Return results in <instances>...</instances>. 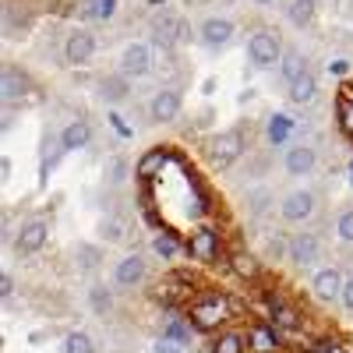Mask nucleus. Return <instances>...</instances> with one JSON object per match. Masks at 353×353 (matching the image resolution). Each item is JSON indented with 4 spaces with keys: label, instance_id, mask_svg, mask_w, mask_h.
Returning a JSON list of instances; mask_svg holds the SVG:
<instances>
[{
    "label": "nucleus",
    "instance_id": "nucleus-1",
    "mask_svg": "<svg viewBox=\"0 0 353 353\" xmlns=\"http://www.w3.org/2000/svg\"><path fill=\"white\" fill-rule=\"evenodd\" d=\"M283 43L276 32H269V28H258V32L248 39V57H251V64L254 68H276L283 61Z\"/></svg>",
    "mask_w": 353,
    "mask_h": 353
},
{
    "label": "nucleus",
    "instance_id": "nucleus-2",
    "mask_svg": "<svg viewBox=\"0 0 353 353\" xmlns=\"http://www.w3.org/2000/svg\"><path fill=\"white\" fill-rule=\"evenodd\" d=\"M248 149V141H244V128H230V131H219L212 141H209V159L216 166H230V163H237Z\"/></svg>",
    "mask_w": 353,
    "mask_h": 353
},
{
    "label": "nucleus",
    "instance_id": "nucleus-3",
    "mask_svg": "<svg viewBox=\"0 0 353 353\" xmlns=\"http://www.w3.org/2000/svg\"><path fill=\"white\" fill-rule=\"evenodd\" d=\"M230 318V301L223 297V293H209V297H201L194 307H191V321L194 329H219L223 321Z\"/></svg>",
    "mask_w": 353,
    "mask_h": 353
},
{
    "label": "nucleus",
    "instance_id": "nucleus-4",
    "mask_svg": "<svg viewBox=\"0 0 353 353\" xmlns=\"http://www.w3.org/2000/svg\"><path fill=\"white\" fill-rule=\"evenodd\" d=\"M314 212H318V194L307 191V188L290 191V194L279 201V216H283L286 223H307Z\"/></svg>",
    "mask_w": 353,
    "mask_h": 353
},
{
    "label": "nucleus",
    "instance_id": "nucleus-5",
    "mask_svg": "<svg viewBox=\"0 0 353 353\" xmlns=\"http://www.w3.org/2000/svg\"><path fill=\"white\" fill-rule=\"evenodd\" d=\"M181 106H184V99H181V88H159V92L149 99V121L152 124H173L176 117H181Z\"/></svg>",
    "mask_w": 353,
    "mask_h": 353
},
{
    "label": "nucleus",
    "instance_id": "nucleus-6",
    "mask_svg": "<svg viewBox=\"0 0 353 353\" xmlns=\"http://www.w3.org/2000/svg\"><path fill=\"white\" fill-rule=\"evenodd\" d=\"M145 276H149V261H145L138 251H134V254H124L121 261L113 265V286H121V290L141 286Z\"/></svg>",
    "mask_w": 353,
    "mask_h": 353
},
{
    "label": "nucleus",
    "instance_id": "nucleus-7",
    "mask_svg": "<svg viewBox=\"0 0 353 353\" xmlns=\"http://www.w3.org/2000/svg\"><path fill=\"white\" fill-rule=\"evenodd\" d=\"M92 53H96V36L88 32V28H71L68 39H64V61L71 68H81L92 61Z\"/></svg>",
    "mask_w": 353,
    "mask_h": 353
},
{
    "label": "nucleus",
    "instance_id": "nucleus-8",
    "mask_svg": "<svg viewBox=\"0 0 353 353\" xmlns=\"http://www.w3.org/2000/svg\"><path fill=\"white\" fill-rule=\"evenodd\" d=\"M46 237H50V223L46 219H25L18 226V233H14V251L18 254H36V251H43Z\"/></svg>",
    "mask_w": 353,
    "mask_h": 353
},
{
    "label": "nucleus",
    "instance_id": "nucleus-9",
    "mask_svg": "<svg viewBox=\"0 0 353 353\" xmlns=\"http://www.w3.org/2000/svg\"><path fill=\"white\" fill-rule=\"evenodd\" d=\"M343 283H346V276L336 269V265H325V269H318V272H314V279H311V293H314L321 304H332V301L343 297Z\"/></svg>",
    "mask_w": 353,
    "mask_h": 353
},
{
    "label": "nucleus",
    "instance_id": "nucleus-10",
    "mask_svg": "<svg viewBox=\"0 0 353 353\" xmlns=\"http://www.w3.org/2000/svg\"><path fill=\"white\" fill-rule=\"evenodd\" d=\"M321 254V241L318 233H293L290 237V248H286V261L290 265H301V269H307V265H314Z\"/></svg>",
    "mask_w": 353,
    "mask_h": 353
},
{
    "label": "nucleus",
    "instance_id": "nucleus-11",
    "mask_svg": "<svg viewBox=\"0 0 353 353\" xmlns=\"http://www.w3.org/2000/svg\"><path fill=\"white\" fill-rule=\"evenodd\" d=\"M0 92H4V103H18L32 92V78H28L18 64H4V74H0Z\"/></svg>",
    "mask_w": 353,
    "mask_h": 353
},
{
    "label": "nucleus",
    "instance_id": "nucleus-12",
    "mask_svg": "<svg viewBox=\"0 0 353 353\" xmlns=\"http://www.w3.org/2000/svg\"><path fill=\"white\" fill-rule=\"evenodd\" d=\"M149 71H152V50L145 46V43L124 46V53H121V74H128V78H145Z\"/></svg>",
    "mask_w": 353,
    "mask_h": 353
},
{
    "label": "nucleus",
    "instance_id": "nucleus-13",
    "mask_svg": "<svg viewBox=\"0 0 353 353\" xmlns=\"http://www.w3.org/2000/svg\"><path fill=\"white\" fill-rule=\"evenodd\" d=\"M314 166H318V152L311 145H290L286 156H283V170L290 176H311Z\"/></svg>",
    "mask_w": 353,
    "mask_h": 353
},
{
    "label": "nucleus",
    "instance_id": "nucleus-14",
    "mask_svg": "<svg viewBox=\"0 0 353 353\" xmlns=\"http://www.w3.org/2000/svg\"><path fill=\"white\" fill-rule=\"evenodd\" d=\"M188 251L194 261H205V265H212L219 258V233L209 230V226H201L191 233V241H188Z\"/></svg>",
    "mask_w": 353,
    "mask_h": 353
},
{
    "label": "nucleus",
    "instance_id": "nucleus-15",
    "mask_svg": "<svg viewBox=\"0 0 353 353\" xmlns=\"http://www.w3.org/2000/svg\"><path fill=\"white\" fill-rule=\"evenodd\" d=\"M96 96L106 103V106H121L128 96H131V78L128 74H106V78H99V85H96Z\"/></svg>",
    "mask_w": 353,
    "mask_h": 353
},
{
    "label": "nucleus",
    "instance_id": "nucleus-16",
    "mask_svg": "<svg viewBox=\"0 0 353 353\" xmlns=\"http://www.w3.org/2000/svg\"><path fill=\"white\" fill-rule=\"evenodd\" d=\"M198 39L209 50H223L233 39V21L230 18H205L201 28H198Z\"/></svg>",
    "mask_w": 353,
    "mask_h": 353
},
{
    "label": "nucleus",
    "instance_id": "nucleus-17",
    "mask_svg": "<svg viewBox=\"0 0 353 353\" xmlns=\"http://www.w3.org/2000/svg\"><path fill=\"white\" fill-rule=\"evenodd\" d=\"M181 28H184V21L176 18V14H159V18H152V43H156L159 50H173L176 43H181Z\"/></svg>",
    "mask_w": 353,
    "mask_h": 353
},
{
    "label": "nucleus",
    "instance_id": "nucleus-18",
    "mask_svg": "<svg viewBox=\"0 0 353 353\" xmlns=\"http://www.w3.org/2000/svg\"><path fill=\"white\" fill-rule=\"evenodd\" d=\"M88 141H92V128H88V121L74 117V121L64 124V131H61V149L64 152H78V149H85Z\"/></svg>",
    "mask_w": 353,
    "mask_h": 353
},
{
    "label": "nucleus",
    "instance_id": "nucleus-19",
    "mask_svg": "<svg viewBox=\"0 0 353 353\" xmlns=\"http://www.w3.org/2000/svg\"><path fill=\"white\" fill-rule=\"evenodd\" d=\"M286 96H290V103H297V106L314 103V96H318V78H314V71L307 68L297 81H290V85H286Z\"/></svg>",
    "mask_w": 353,
    "mask_h": 353
},
{
    "label": "nucleus",
    "instance_id": "nucleus-20",
    "mask_svg": "<svg viewBox=\"0 0 353 353\" xmlns=\"http://www.w3.org/2000/svg\"><path fill=\"white\" fill-rule=\"evenodd\" d=\"M170 163V149H163V145H156V149H149L138 163H134V173L141 176V181H152V176Z\"/></svg>",
    "mask_w": 353,
    "mask_h": 353
},
{
    "label": "nucleus",
    "instance_id": "nucleus-21",
    "mask_svg": "<svg viewBox=\"0 0 353 353\" xmlns=\"http://www.w3.org/2000/svg\"><path fill=\"white\" fill-rule=\"evenodd\" d=\"M96 230H99V237H103L106 244H124V241H128V223H124L121 216H103Z\"/></svg>",
    "mask_w": 353,
    "mask_h": 353
},
{
    "label": "nucleus",
    "instance_id": "nucleus-22",
    "mask_svg": "<svg viewBox=\"0 0 353 353\" xmlns=\"http://www.w3.org/2000/svg\"><path fill=\"white\" fill-rule=\"evenodd\" d=\"M279 71H283V81H297L304 71H307V61H304V53L301 50H286L283 53V61H279Z\"/></svg>",
    "mask_w": 353,
    "mask_h": 353
},
{
    "label": "nucleus",
    "instance_id": "nucleus-23",
    "mask_svg": "<svg viewBox=\"0 0 353 353\" xmlns=\"http://www.w3.org/2000/svg\"><path fill=\"white\" fill-rule=\"evenodd\" d=\"M71 254H74V265H78L81 272H96L99 265H103V251L96 244H74Z\"/></svg>",
    "mask_w": 353,
    "mask_h": 353
},
{
    "label": "nucleus",
    "instance_id": "nucleus-24",
    "mask_svg": "<svg viewBox=\"0 0 353 353\" xmlns=\"http://www.w3.org/2000/svg\"><path fill=\"white\" fill-rule=\"evenodd\" d=\"M88 304H92V311L99 318H106L113 311V290L106 283H92V286H88Z\"/></svg>",
    "mask_w": 353,
    "mask_h": 353
},
{
    "label": "nucleus",
    "instance_id": "nucleus-25",
    "mask_svg": "<svg viewBox=\"0 0 353 353\" xmlns=\"http://www.w3.org/2000/svg\"><path fill=\"white\" fill-rule=\"evenodd\" d=\"M128 173H131V163H128L124 156H110L106 166H103V181H106L110 188H121V184L128 181Z\"/></svg>",
    "mask_w": 353,
    "mask_h": 353
},
{
    "label": "nucleus",
    "instance_id": "nucleus-26",
    "mask_svg": "<svg viewBox=\"0 0 353 353\" xmlns=\"http://www.w3.org/2000/svg\"><path fill=\"white\" fill-rule=\"evenodd\" d=\"M290 131H293V117H286V113H272L269 124H265V138L272 145H283L290 138Z\"/></svg>",
    "mask_w": 353,
    "mask_h": 353
},
{
    "label": "nucleus",
    "instance_id": "nucleus-27",
    "mask_svg": "<svg viewBox=\"0 0 353 353\" xmlns=\"http://www.w3.org/2000/svg\"><path fill=\"white\" fill-rule=\"evenodd\" d=\"M81 18L113 21L117 18V0H85V4H81Z\"/></svg>",
    "mask_w": 353,
    "mask_h": 353
},
{
    "label": "nucleus",
    "instance_id": "nucleus-28",
    "mask_svg": "<svg viewBox=\"0 0 353 353\" xmlns=\"http://www.w3.org/2000/svg\"><path fill=\"white\" fill-rule=\"evenodd\" d=\"M230 269H233V276H241V279H254L261 272V265H258V258L251 251H237L230 258Z\"/></svg>",
    "mask_w": 353,
    "mask_h": 353
},
{
    "label": "nucleus",
    "instance_id": "nucleus-29",
    "mask_svg": "<svg viewBox=\"0 0 353 353\" xmlns=\"http://www.w3.org/2000/svg\"><path fill=\"white\" fill-rule=\"evenodd\" d=\"M28 25H32V18H28L25 11L18 14V8H8L4 11V36L8 39H21L28 32Z\"/></svg>",
    "mask_w": 353,
    "mask_h": 353
},
{
    "label": "nucleus",
    "instance_id": "nucleus-30",
    "mask_svg": "<svg viewBox=\"0 0 353 353\" xmlns=\"http://www.w3.org/2000/svg\"><path fill=\"white\" fill-rule=\"evenodd\" d=\"M248 346H251L254 353H276V350H279V336H276L272 329L258 325V329H251V339H248Z\"/></svg>",
    "mask_w": 353,
    "mask_h": 353
},
{
    "label": "nucleus",
    "instance_id": "nucleus-31",
    "mask_svg": "<svg viewBox=\"0 0 353 353\" xmlns=\"http://www.w3.org/2000/svg\"><path fill=\"white\" fill-rule=\"evenodd\" d=\"M286 14H290V21L297 28H307L314 21V4H307V0H293V4L286 8Z\"/></svg>",
    "mask_w": 353,
    "mask_h": 353
},
{
    "label": "nucleus",
    "instance_id": "nucleus-32",
    "mask_svg": "<svg viewBox=\"0 0 353 353\" xmlns=\"http://www.w3.org/2000/svg\"><path fill=\"white\" fill-rule=\"evenodd\" d=\"M64 353H96V343L88 332H71L64 339Z\"/></svg>",
    "mask_w": 353,
    "mask_h": 353
},
{
    "label": "nucleus",
    "instance_id": "nucleus-33",
    "mask_svg": "<svg viewBox=\"0 0 353 353\" xmlns=\"http://www.w3.org/2000/svg\"><path fill=\"white\" fill-rule=\"evenodd\" d=\"M212 353H244V339L237 332H223L212 346Z\"/></svg>",
    "mask_w": 353,
    "mask_h": 353
},
{
    "label": "nucleus",
    "instance_id": "nucleus-34",
    "mask_svg": "<svg viewBox=\"0 0 353 353\" xmlns=\"http://www.w3.org/2000/svg\"><path fill=\"white\" fill-rule=\"evenodd\" d=\"M269 307H272V314H276V321L279 325H286V329H297V314H293L279 297H269Z\"/></svg>",
    "mask_w": 353,
    "mask_h": 353
},
{
    "label": "nucleus",
    "instance_id": "nucleus-35",
    "mask_svg": "<svg viewBox=\"0 0 353 353\" xmlns=\"http://www.w3.org/2000/svg\"><path fill=\"white\" fill-rule=\"evenodd\" d=\"M336 237L343 244H353V209H343L339 219H336Z\"/></svg>",
    "mask_w": 353,
    "mask_h": 353
},
{
    "label": "nucleus",
    "instance_id": "nucleus-36",
    "mask_svg": "<svg viewBox=\"0 0 353 353\" xmlns=\"http://www.w3.org/2000/svg\"><path fill=\"white\" fill-rule=\"evenodd\" d=\"M152 251H156L159 258H166V261H170V258H176L181 244H176V241L170 237V233H163V237H156V241H152Z\"/></svg>",
    "mask_w": 353,
    "mask_h": 353
},
{
    "label": "nucleus",
    "instance_id": "nucleus-37",
    "mask_svg": "<svg viewBox=\"0 0 353 353\" xmlns=\"http://www.w3.org/2000/svg\"><path fill=\"white\" fill-rule=\"evenodd\" d=\"M163 336H170V339H176V343H191V329L184 325V321H181V318H173V321H170V325L163 329Z\"/></svg>",
    "mask_w": 353,
    "mask_h": 353
},
{
    "label": "nucleus",
    "instance_id": "nucleus-38",
    "mask_svg": "<svg viewBox=\"0 0 353 353\" xmlns=\"http://www.w3.org/2000/svg\"><path fill=\"white\" fill-rule=\"evenodd\" d=\"M339 121H343V131L353 134V103H343L339 106Z\"/></svg>",
    "mask_w": 353,
    "mask_h": 353
},
{
    "label": "nucleus",
    "instance_id": "nucleus-39",
    "mask_svg": "<svg viewBox=\"0 0 353 353\" xmlns=\"http://www.w3.org/2000/svg\"><path fill=\"white\" fill-rule=\"evenodd\" d=\"M181 346H184V343H176V339L163 336V339L156 343V353H181Z\"/></svg>",
    "mask_w": 353,
    "mask_h": 353
},
{
    "label": "nucleus",
    "instance_id": "nucleus-40",
    "mask_svg": "<svg viewBox=\"0 0 353 353\" xmlns=\"http://www.w3.org/2000/svg\"><path fill=\"white\" fill-rule=\"evenodd\" d=\"M339 301H343V307L353 314V276H346V283H343V297H339Z\"/></svg>",
    "mask_w": 353,
    "mask_h": 353
},
{
    "label": "nucleus",
    "instance_id": "nucleus-41",
    "mask_svg": "<svg viewBox=\"0 0 353 353\" xmlns=\"http://www.w3.org/2000/svg\"><path fill=\"white\" fill-rule=\"evenodd\" d=\"M11 293H14V276H11V272H4V276H0V297L11 301Z\"/></svg>",
    "mask_w": 353,
    "mask_h": 353
},
{
    "label": "nucleus",
    "instance_id": "nucleus-42",
    "mask_svg": "<svg viewBox=\"0 0 353 353\" xmlns=\"http://www.w3.org/2000/svg\"><path fill=\"white\" fill-rule=\"evenodd\" d=\"M346 71H350L346 61H332V64H329V74H346Z\"/></svg>",
    "mask_w": 353,
    "mask_h": 353
},
{
    "label": "nucleus",
    "instance_id": "nucleus-43",
    "mask_svg": "<svg viewBox=\"0 0 353 353\" xmlns=\"http://www.w3.org/2000/svg\"><path fill=\"white\" fill-rule=\"evenodd\" d=\"M307 4H314V8H318V4H332V0H307Z\"/></svg>",
    "mask_w": 353,
    "mask_h": 353
},
{
    "label": "nucleus",
    "instance_id": "nucleus-44",
    "mask_svg": "<svg viewBox=\"0 0 353 353\" xmlns=\"http://www.w3.org/2000/svg\"><path fill=\"white\" fill-rule=\"evenodd\" d=\"M254 4H261V8H265V4H276V0H254Z\"/></svg>",
    "mask_w": 353,
    "mask_h": 353
},
{
    "label": "nucleus",
    "instance_id": "nucleus-45",
    "mask_svg": "<svg viewBox=\"0 0 353 353\" xmlns=\"http://www.w3.org/2000/svg\"><path fill=\"white\" fill-rule=\"evenodd\" d=\"M350 181H353V159H350Z\"/></svg>",
    "mask_w": 353,
    "mask_h": 353
}]
</instances>
